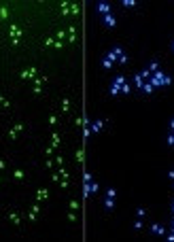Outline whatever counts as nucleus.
Returning <instances> with one entry per match:
<instances>
[{
	"label": "nucleus",
	"instance_id": "obj_12",
	"mask_svg": "<svg viewBox=\"0 0 174 242\" xmlns=\"http://www.w3.org/2000/svg\"><path fill=\"white\" fill-rule=\"evenodd\" d=\"M104 208H106V210H113V208H115V202H113V198H106V200H104Z\"/></svg>",
	"mask_w": 174,
	"mask_h": 242
},
{
	"label": "nucleus",
	"instance_id": "obj_8",
	"mask_svg": "<svg viewBox=\"0 0 174 242\" xmlns=\"http://www.w3.org/2000/svg\"><path fill=\"white\" fill-rule=\"evenodd\" d=\"M151 232H153V234H159V236H164V234H166V229H164L161 225H157V223H153V225H151Z\"/></svg>",
	"mask_w": 174,
	"mask_h": 242
},
{
	"label": "nucleus",
	"instance_id": "obj_16",
	"mask_svg": "<svg viewBox=\"0 0 174 242\" xmlns=\"http://www.w3.org/2000/svg\"><path fill=\"white\" fill-rule=\"evenodd\" d=\"M117 62H119V64H128V55H125V53H123V55H121V58H119Z\"/></svg>",
	"mask_w": 174,
	"mask_h": 242
},
{
	"label": "nucleus",
	"instance_id": "obj_18",
	"mask_svg": "<svg viewBox=\"0 0 174 242\" xmlns=\"http://www.w3.org/2000/svg\"><path fill=\"white\" fill-rule=\"evenodd\" d=\"M70 208H72V210H77V208H79V202H77V200H72V202H70Z\"/></svg>",
	"mask_w": 174,
	"mask_h": 242
},
{
	"label": "nucleus",
	"instance_id": "obj_1",
	"mask_svg": "<svg viewBox=\"0 0 174 242\" xmlns=\"http://www.w3.org/2000/svg\"><path fill=\"white\" fill-rule=\"evenodd\" d=\"M121 55H123V49H121L119 45H117V47H113V49H111V51L106 53V58H108V60H113V62H117V60H119Z\"/></svg>",
	"mask_w": 174,
	"mask_h": 242
},
{
	"label": "nucleus",
	"instance_id": "obj_15",
	"mask_svg": "<svg viewBox=\"0 0 174 242\" xmlns=\"http://www.w3.org/2000/svg\"><path fill=\"white\" fill-rule=\"evenodd\" d=\"M132 91V87H130V83H125V85H123L121 87V93H130Z\"/></svg>",
	"mask_w": 174,
	"mask_h": 242
},
{
	"label": "nucleus",
	"instance_id": "obj_4",
	"mask_svg": "<svg viewBox=\"0 0 174 242\" xmlns=\"http://www.w3.org/2000/svg\"><path fill=\"white\" fill-rule=\"evenodd\" d=\"M113 83H115V85H119V87H123V85H125V83H128V79H125V77H123V75H117V77L113 79Z\"/></svg>",
	"mask_w": 174,
	"mask_h": 242
},
{
	"label": "nucleus",
	"instance_id": "obj_19",
	"mask_svg": "<svg viewBox=\"0 0 174 242\" xmlns=\"http://www.w3.org/2000/svg\"><path fill=\"white\" fill-rule=\"evenodd\" d=\"M140 227H142V221H140V219H138V221H134V229H140Z\"/></svg>",
	"mask_w": 174,
	"mask_h": 242
},
{
	"label": "nucleus",
	"instance_id": "obj_13",
	"mask_svg": "<svg viewBox=\"0 0 174 242\" xmlns=\"http://www.w3.org/2000/svg\"><path fill=\"white\" fill-rule=\"evenodd\" d=\"M121 4L128 7V9H132V7H136V0H121Z\"/></svg>",
	"mask_w": 174,
	"mask_h": 242
},
{
	"label": "nucleus",
	"instance_id": "obj_20",
	"mask_svg": "<svg viewBox=\"0 0 174 242\" xmlns=\"http://www.w3.org/2000/svg\"><path fill=\"white\" fill-rule=\"evenodd\" d=\"M168 144H174V132H172V134H168Z\"/></svg>",
	"mask_w": 174,
	"mask_h": 242
},
{
	"label": "nucleus",
	"instance_id": "obj_5",
	"mask_svg": "<svg viewBox=\"0 0 174 242\" xmlns=\"http://www.w3.org/2000/svg\"><path fill=\"white\" fill-rule=\"evenodd\" d=\"M134 85H136V89H142V85H144L142 75H134Z\"/></svg>",
	"mask_w": 174,
	"mask_h": 242
},
{
	"label": "nucleus",
	"instance_id": "obj_11",
	"mask_svg": "<svg viewBox=\"0 0 174 242\" xmlns=\"http://www.w3.org/2000/svg\"><path fill=\"white\" fill-rule=\"evenodd\" d=\"M108 91H111V96H117V93H121V87L115 85V83H111V89H108Z\"/></svg>",
	"mask_w": 174,
	"mask_h": 242
},
{
	"label": "nucleus",
	"instance_id": "obj_6",
	"mask_svg": "<svg viewBox=\"0 0 174 242\" xmlns=\"http://www.w3.org/2000/svg\"><path fill=\"white\" fill-rule=\"evenodd\" d=\"M146 70H149V72H151V75H153V72H157V70H159V62H157V60H153L151 64H149V66H146Z\"/></svg>",
	"mask_w": 174,
	"mask_h": 242
},
{
	"label": "nucleus",
	"instance_id": "obj_17",
	"mask_svg": "<svg viewBox=\"0 0 174 242\" xmlns=\"http://www.w3.org/2000/svg\"><path fill=\"white\" fill-rule=\"evenodd\" d=\"M89 191L96 193V191H98V183H91V185H89Z\"/></svg>",
	"mask_w": 174,
	"mask_h": 242
},
{
	"label": "nucleus",
	"instance_id": "obj_21",
	"mask_svg": "<svg viewBox=\"0 0 174 242\" xmlns=\"http://www.w3.org/2000/svg\"><path fill=\"white\" fill-rule=\"evenodd\" d=\"M15 179H23V172H21V170H15Z\"/></svg>",
	"mask_w": 174,
	"mask_h": 242
},
{
	"label": "nucleus",
	"instance_id": "obj_14",
	"mask_svg": "<svg viewBox=\"0 0 174 242\" xmlns=\"http://www.w3.org/2000/svg\"><path fill=\"white\" fill-rule=\"evenodd\" d=\"M115 196H117V189L108 187V189H106V198H115Z\"/></svg>",
	"mask_w": 174,
	"mask_h": 242
},
{
	"label": "nucleus",
	"instance_id": "obj_10",
	"mask_svg": "<svg viewBox=\"0 0 174 242\" xmlns=\"http://www.w3.org/2000/svg\"><path fill=\"white\" fill-rule=\"evenodd\" d=\"M113 64H115V62H113V60H108V58H106V55H104V58H102V66H104V68H106V70H108V68H113Z\"/></svg>",
	"mask_w": 174,
	"mask_h": 242
},
{
	"label": "nucleus",
	"instance_id": "obj_3",
	"mask_svg": "<svg viewBox=\"0 0 174 242\" xmlns=\"http://www.w3.org/2000/svg\"><path fill=\"white\" fill-rule=\"evenodd\" d=\"M102 23H104V26H108V28H115V26H117V19H115L113 13H108V15L102 17Z\"/></svg>",
	"mask_w": 174,
	"mask_h": 242
},
{
	"label": "nucleus",
	"instance_id": "obj_9",
	"mask_svg": "<svg viewBox=\"0 0 174 242\" xmlns=\"http://www.w3.org/2000/svg\"><path fill=\"white\" fill-rule=\"evenodd\" d=\"M153 89H155V87H153V85H151V83H144V85H142V89H140V91H142V93H153Z\"/></svg>",
	"mask_w": 174,
	"mask_h": 242
},
{
	"label": "nucleus",
	"instance_id": "obj_24",
	"mask_svg": "<svg viewBox=\"0 0 174 242\" xmlns=\"http://www.w3.org/2000/svg\"><path fill=\"white\" fill-rule=\"evenodd\" d=\"M172 51H174V40H172Z\"/></svg>",
	"mask_w": 174,
	"mask_h": 242
},
{
	"label": "nucleus",
	"instance_id": "obj_23",
	"mask_svg": "<svg viewBox=\"0 0 174 242\" xmlns=\"http://www.w3.org/2000/svg\"><path fill=\"white\" fill-rule=\"evenodd\" d=\"M170 128H172V130H174V119H172V121H170Z\"/></svg>",
	"mask_w": 174,
	"mask_h": 242
},
{
	"label": "nucleus",
	"instance_id": "obj_22",
	"mask_svg": "<svg viewBox=\"0 0 174 242\" xmlns=\"http://www.w3.org/2000/svg\"><path fill=\"white\" fill-rule=\"evenodd\" d=\"M168 176H170V179H174V170H172V172H168Z\"/></svg>",
	"mask_w": 174,
	"mask_h": 242
},
{
	"label": "nucleus",
	"instance_id": "obj_25",
	"mask_svg": "<svg viewBox=\"0 0 174 242\" xmlns=\"http://www.w3.org/2000/svg\"><path fill=\"white\" fill-rule=\"evenodd\" d=\"M172 212H174V204H172Z\"/></svg>",
	"mask_w": 174,
	"mask_h": 242
},
{
	"label": "nucleus",
	"instance_id": "obj_7",
	"mask_svg": "<svg viewBox=\"0 0 174 242\" xmlns=\"http://www.w3.org/2000/svg\"><path fill=\"white\" fill-rule=\"evenodd\" d=\"M102 125H104V121H102V119H96V121H93V125H91V132H100Z\"/></svg>",
	"mask_w": 174,
	"mask_h": 242
},
{
	"label": "nucleus",
	"instance_id": "obj_2",
	"mask_svg": "<svg viewBox=\"0 0 174 242\" xmlns=\"http://www.w3.org/2000/svg\"><path fill=\"white\" fill-rule=\"evenodd\" d=\"M96 11L100 13L102 17L108 15V13H111V2H104V0H102V2H98V4H96Z\"/></svg>",
	"mask_w": 174,
	"mask_h": 242
}]
</instances>
